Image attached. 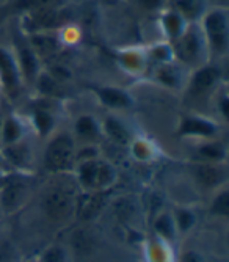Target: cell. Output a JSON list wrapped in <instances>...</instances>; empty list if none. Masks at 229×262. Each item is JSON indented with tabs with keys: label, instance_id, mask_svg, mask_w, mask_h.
I'll return each instance as SVG.
<instances>
[{
	"label": "cell",
	"instance_id": "6da1fadb",
	"mask_svg": "<svg viewBox=\"0 0 229 262\" xmlns=\"http://www.w3.org/2000/svg\"><path fill=\"white\" fill-rule=\"evenodd\" d=\"M67 173L60 174L61 179L52 181L44 188L39 201V209L44 219L54 226L71 223L79 213L80 187L74 179H66Z\"/></svg>",
	"mask_w": 229,
	"mask_h": 262
},
{
	"label": "cell",
	"instance_id": "7a4b0ae2",
	"mask_svg": "<svg viewBox=\"0 0 229 262\" xmlns=\"http://www.w3.org/2000/svg\"><path fill=\"white\" fill-rule=\"evenodd\" d=\"M211 61L226 57L229 51V14L226 7H209L199 19Z\"/></svg>",
	"mask_w": 229,
	"mask_h": 262
},
{
	"label": "cell",
	"instance_id": "3957f363",
	"mask_svg": "<svg viewBox=\"0 0 229 262\" xmlns=\"http://www.w3.org/2000/svg\"><path fill=\"white\" fill-rule=\"evenodd\" d=\"M170 44L173 47L174 61H177L184 68L195 69L211 61L208 44H205L204 35L198 22H190L184 33Z\"/></svg>",
	"mask_w": 229,
	"mask_h": 262
},
{
	"label": "cell",
	"instance_id": "277c9868",
	"mask_svg": "<svg viewBox=\"0 0 229 262\" xmlns=\"http://www.w3.org/2000/svg\"><path fill=\"white\" fill-rule=\"evenodd\" d=\"M76 140L71 134H54L44 149L42 166L51 174L71 173L76 165Z\"/></svg>",
	"mask_w": 229,
	"mask_h": 262
},
{
	"label": "cell",
	"instance_id": "5b68a950",
	"mask_svg": "<svg viewBox=\"0 0 229 262\" xmlns=\"http://www.w3.org/2000/svg\"><path fill=\"white\" fill-rule=\"evenodd\" d=\"M32 174L24 171L4 173L0 179V213L11 215L29 201Z\"/></svg>",
	"mask_w": 229,
	"mask_h": 262
},
{
	"label": "cell",
	"instance_id": "8992f818",
	"mask_svg": "<svg viewBox=\"0 0 229 262\" xmlns=\"http://www.w3.org/2000/svg\"><path fill=\"white\" fill-rule=\"evenodd\" d=\"M71 11L61 7L39 8L20 14V30L26 35L41 32H58L66 26H71Z\"/></svg>",
	"mask_w": 229,
	"mask_h": 262
},
{
	"label": "cell",
	"instance_id": "52a82bcc",
	"mask_svg": "<svg viewBox=\"0 0 229 262\" xmlns=\"http://www.w3.org/2000/svg\"><path fill=\"white\" fill-rule=\"evenodd\" d=\"M11 35H13V49L11 51L16 57L17 64H19L22 80L33 83L36 76L39 74V71L42 69L41 68V58L38 57V54L32 47L27 35L20 30L19 26L16 29H13Z\"/></svg>",
	"mask_w": 229,
	"mask_h": 262
},
{
	"label": "cell",
	"instance_id": "ba28073f",
	"mask_svg": "<svg viewBox=\"0 0 229 262\" xmlns=\"http://www.w3.org/2000/svg\"><path fill=\"white\" fill-rule=\"evenodd\" d=\"M221 68L215 61H208L195 69L187 83V91L193 99H202L217 93L221 82Z\"/></svg>",
	"mask_w": 229,
	"mask_h": 262
},
{
	"label": "cell",
	"instance_id": "9c48e42d",
	"mask_svg": "<svg viewBox=\"0 0 229 262\" xmlns=\"http://www.w3.org/2000/svg\"><path fill=\"white\" fill-rule=\"evenodd\" d=\"M218 132V124L208 116L201 115H186L180 120L177 127V135L182 138H196L209 140L214 138Z\"/></svg>",
	"mask_w": 229,
	"mask_h": 262
},
{
	"label": "cell",
	"instance_id": "30bf717a",
	"mask_svg": "<svg viewBox=\"0 0 229 262\" xmlns=\"http://www.w3.org/2000/svg\"><path fill=\"white\" fill-rule=\"evenodd\" d=\"M22 76L19 64L11 49L0 46V86L11 96H17L22 85Z\"/></svg>",
	"mask_w": 229,
	"mask_h": 262
},
{
	"label": "cell",
	"instance_id": "8fae6325",
	"mask_svg": "<svg viewBox=\"0 0 229 262\" xmlns=\"http://www.w3.org/2000/svg\"><path fill=\"white\" fill-rule=\"evenodd\" d=\"M193 178L199 187L208 190H217L227 182V165L224 163H209V162H195Z\"/></svg>",
	"mask_w": 229,
	"mask_h": 262
},
{
	"label": "cell",
	"instance_id": "7c38bea8",
	"mask_svg": "<svg viewBox=\"0 0 229 262\" xmlns=\"http://www.w3.org/2000/svg\"><path fill=\"white\" fill-rule=\"evenodd\" d=\"M0 154L4 157V162L11 165L14 171L30 173L33 156H32V148L24 140H20L17 143H11V145H4Z\"/></svg>",
	"mask_w": 229,
	"mask_h": 262
},
{
	"label": "cell",
	"instance_id": "4fadbf2b",
	"mask_svg": "<svg viewBox=\"0 0 229 262\" xmlns=\"http://www.w3.org/2000/svg\"><path fill=\"white\" fill-rule=\"evenodd\" d=\"M158 29L162 32V36L165 38V41L173 42L176 41L184 30L187 29V26L190 22H187L184 17H182L179 13H176L171 8H164L162 11L158 13Z\"/></svg>",
	"mask_w": 229,
	"mask_h": 262
},
{
	"label": "cell",
	"instance_id": "5bb4252c",
	"mask_svg": "<svg viewBox=\"0 0 229 262\" xmlns=\"http://www.w3.org/2000/svg\"><path fill=\"white\" fill-rule=\"evenodd\" d=\"M95 94L102 105L111 110H126L133 105V98L130 94L117 86H96Z\"/></svg>",
	"mask_w": 229,
	"mask_h": 262
},
{
	"label": "cell",
	"instance_id": "9a60e30c",
	"mask_svg": "<svg viewBox=\"0 0 229 262\" xmlns=\"http://www.w3.org/2000/svg\"><path fill=\"white\" fill-rule=\"evenodd\" d=\"M67 248L71 250L73 254H79V256H91L96 248H98V235L85 228V226H80V228H76L71 235H70V242L66 244Z\"/></svg>",
	"mask_w": 229,
	"mask_h": 262
},
{
	"label": "cell",
	"instance_id": "2e32d148",
	"mask_svg": "<svg viewBox=\"0 0 229 262\" xmlns=\"http://www.w3.org/2000/svg\"><path fill=\"white\" fill-rule=\"evenodd\" d=\"M182 74H184V66H180L174 60L154 66L155 82L167 88H180L184 83V76Z\"/></svg>",
	"mask_w": 229,
	"mask_h": 262
},
{
	"label": "cell",
	"instance_id": "e0dca14e",
	"mask_svg": "<svg viewBox=\"0 0 229 262\" xmlns=\"http://www.w3.org/2000/svg\"><path fill=\"white\" fill-rule=\"evenodd\" d=\"M227 160V146L220 140H201L196 148V162L224 163Z\"/></svg>",
	"mask_w": 229,
	"mask_h": 262
},
{
	"label": "cell",
	"instance_id": "ac0fdd59",
	"mask_svg": "<svg viewBox=\"0 0 229 262\" xmlns=\"http://www.w3.org/2000/svg\"><path fill=\"white\" fill-rule=\"evenodd\" d=\"M167 8L179 13L187 22H199L209 4L208 0H167Z\"/></svg>",
	"mask_w": 229,
	"mask_h": 262
},
{
	"label": "cell",
	"instance_id": "d6986e66",
	"mask_svg": "<svg viewBox=\"0 0 229 262\" xmlns=\"http://www.w3.org/2000/svg\"><path fill=\"white\" fill-rule=\"evenodd\" d=\"M152 229L157 235V239H160L165 244H173L179 235L171 210L158 212L152 220Z\"/></svg>",
	"mask_w": 229,
	"mask_h": 262
},
{
	"label": "cell",
	"instance_id": "ffe728a7",
	"mask_svg": "<svg viewBox=\"0 0 229 262\" xmlns=\"http://www.w3.org/2000/svg\"><path fill=\"white\" fill-rule=\"evenodd\" d=\"M120 64L130 74H139L148 66L145 47H126L118 52Z\"/></svg>",
	"mask_w": 229,
	"mask_h": 262
},
{
	"label": "cell",
	"instance_id": "44dd1931",
	"mask_svg": "<svg viewBox=\"0 0 229 262\" xmlns=\"http://www.w3.org/2000/svg\"><path fill=\"white\" fill-rule=\"evenodd\" d=\"M32 47L38 57H45V55H52L60 49V46L63 44L60 39L58 32H41V33H32L27 35Z\"/></svg>",
	"mask_w": 229,
	"mask_h": 262
},
{
	"label": "cell",
	"instance_id": "7402d4cb",
	"mask_svg": "<svg viewBox=\"0 0 229 262\" xmlns=\"http://www.w3.org/2000/svg\"><path fill=\"white\" fill-rule=\"evenodd\" d=\"M33 85L36 86V90H38L41 98H49V99L61 101L66 96V91L63 88V83L55 80L45 69L39 71V74L36 76Z\"/></svg>",
	"mask_w": 229,
	"mask_h": 262
},
{
	"label": "cell",
	"instance_id": "603a6c76",
	"mask_svg": "<svg viewBox=\"0 0 229 262\" xmlns=\"http://www.w3.org/2000/svg\"><path fill=\"white\" fill-rule=\"evenodd\" d=\"M102 134H105L111 141L120 146H127L132 143V134L127 126L120 120L118 116L108 115L102 123Z\"/></svg>",
	"mask_w": 229,
	"mask_h": 262
},
{
	"label": "cell",
	"instance_id": "cb8c5ba5",
	"mask_svg": "<svg viewBox=\"0 0 229 262\" xmlns=\"http://www.w3.org/2000/svg\"><path fill=\"white\" fill-rule=\"evenodd\" d=\"M26 137V124L20 118L14 115H8L2 120V132H0V143L2 145H11L24 140Z\"/></svg>",
	"mask_w": 229,
	"mask_h": 262
},
{
	"label": "cell",
	"instance_id": "d4e9b609",
	"mask_svg": "<svg viewBox=\"0 0 229 262\" xmlns=\"http://www.w3.org/2000/svg\"><path fill=\"white\" fill-rule=\"evenodd\" d=\"M76 137L80 140L93 141L102 137V124L91 115H82L76 120L74 124Z\"/></svg>",
	"mask_w": 229,
	"mask_h": 262
},
{
	"label": "cell",
	"instance_id": "484cf974",
	"mask_svg": "<svg viewBox=\"0 0 229 262\" xmlns=\"http://www.w3.org/2000/svg\"><path fill=\"white\" fill-rule=\"evenodd\" d=\"M145 51H146L148 64L152 63L154 66H157V64H164V63H168V61L174 60L173 47L165 39L164 41H157V42H154L149 47H145Z\"/></svg>",
	"mask_w": 229,
	"mask_h": 262
},
{
	"label": "cell",
	"instance_id": "4316f807",
	"mask_svg": "<svg viewBox=\"0 0 229 262\" xmlns=\"http://www.w3.org/2000/svg\"><path fill=\"white\" fill-rule=\"evenodd\" d=\"M38 262H73V253L66 244H51L38 256Z\"/></svg>",
	"mask_w": 229,
	"mask_h": 262
},
{
	"label": "cell",
	"instance_id": "83f0119b",
	"mask_svg": "<svg viewBox=\"0 0 229 262\" xmlns=\"http://www.w3.org/2000/svg\"><path fill=\"white\" fill-rule=\"evenodd\" d=\"M171 213H173V219H174V223H176L179 235L187 234V232H190L195 228V225H196V213H195L193 209L186 207V206H180V207L173 209Z\"/></svg>",
	"mask_w": 229,
	"mask_h": 262
},
{
	"label": "cell",
	"instance_id": "f1b7e54d",
	"mask_svg": "<svg viewBox=\"0 0 229 262\" xmlns=\"http://www.w3.org/2000/svg\"><path fill=\"white\" fill-rule=\"evenodd\" d=\"M63 0H14L10 4L11 11H19L20 14L35 11L39 8H49V7H61Z\"/></svg>",
	"mask_w": 229,
	"mask_h": 262
},
{
	"label": "cell",
	"instance_id": "f546056e",
	"mask_svg": "<svg viewBox=\"0 0 229 262\" xmlns=\"http://www.w3.org/2000/svg\"><path fill=\"white\" fill-rule=\"evenodd\" d=\"M209 210L215 217H220V219L229 217V190L226 185L217 188V192L211 201Z\"/></svg>",
	"mask_w": 229,
	"mask_h": 262
},
{
	"label": "cell",
	"instance_id": "4dcf8cb0",
	"mask_svg": "<svg viewBox=\"0 0 229 262\" xmlns=\"http://www.w3.org/2000/svg\"><path fill=\"white\" fill-rule=\"evenodd\" d=\"M118 179L117 174V168L105 160H99V166H98V192H104V190H108Z\"/></svg>",
	"mask_w": 229,
	"mask_h": 262
},
{
	"label": "cell",
	"instance_id": "1f68e13d",
	"mask_svg": "<svg viewBox=\"0 0 229 262\" xmlns=\"http://www.w3.org/2000/svg\"><path fill=\"white\" fill-rule=\"evenodd\" d=\"M135 5L146 13H160L167 7V0H133Z\"/></svg>",
	"mask_w": 229,
	"mask_h": 262
},
{
	"label": "cell",
	"instance_id": "d6a6232c",
	"mask_svg": "<svg viewBox=\"0 0 229 262\" xmlns=\"http://www.w3.org/2000/svg\"><path fill=\"white\" fill-rule=\"evenodd\" d=\"M48 73L55 79V80H58L60 83H64V82H67V80H71V77H73V74H71V71H70V68H67L66 64H54V66H49L48 69Z\"/></svg>",
	"mask_w": 229,
	"mask_h": 262
},
{
	"label": "cell",
	"instance_id": "836d02e7",
	"mask_svg": "<svg viewBox=\"0 0 229 262\" xmlns=\"http://www.w3.org/2000/svg\"><path fill=\"white\" fill-rule=\"evenodd\" d=\"M179 262H209V260L205 259L202 253H199V250L189 248V250H182V253L179 254Z\"/></svg>",
	"mask_w": 229,
	"mask_h": 262
},
{
	"label": "cell",
	"instance_id": "e575fe53",
	"mask_svg": "<svg viewBox=\"0 0 229 262\" xmlns=\"http://www.w3.org/2000/svg\"><path fill=\"white\" fill-rule=\"evenodd\" d=\"M215 94H217V108L220 110L224 120H227V94H226V91H223L221 94H218V93H215Z\"/></svg>",
	"mask_w": 229,
	"mask_h": 262
},
{
	"label": "cell",
	"instance_id": "d590c367",
	"mask_svg": "<svg viewBox=\"0 0 229 262\" xmlns=\"http://www.w3.org/2000/svg\"><path fill=\"white\" fill-rule=\"evenodd\" d=\"M4 173H5V171H4V168H0V179H2V176H4Z\"/></svg>",
	"mask_w": 229,
	"mask_h": 262
},
{
	"label": "cell",
	"instance_id": "8d00e7d4",
	"mask_svg": "<svg viewBox=\"0 0 229 262\" xmlns=\"http://www.w3.org/2000/svg\"><path fill=\"white\" fill-rule=\"evenodd\" d=\"M2 120H4V118L0 116V132H2Z\"/></svg>",
	"mask_w": 229,
	"mask_h": 262
},
{
	"label": "cell",
	"instance_id": "74e56055",
	"mask_svg": "<svg viewBox=\"0 0 229 262\" xmlns=\"http://www.w3.org/2000/svg\"><path fill=\"white\" fill-rule=\"evenodd\" d=\"M26 262H38V259L35 257V259H29V260H26Z\"/></svg>",
	"mask_w": 229,
	"mask_h": 262
}]
</instances>
